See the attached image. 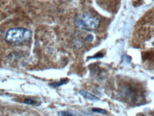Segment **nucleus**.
<instances>
[{"mask_svg":"<svg viewBox=\"0 0 154 116\" xmlns=\"http://www.w3.org/2000/svg\"><path fill=\"white\" fill-rule=\"evenodd\" d=\"M74 24L80 29L94 31L99 28L100 21L97 17L93 16L91 14L84 12L74 19Z\"/></svg>","mask_w":154,"mask_h":116,"instance_id":"nucleus-1","label":"nucleus"},{"mask_svg":"<svg viewBox=\"0 0 154 116\" xmlns=\"http://www.w3.org/2000/svg\"><path fill=\"white\" fill-rule=\"evenodd\" d=\"M32 37L31 31L24 28H14L9 29L7 32L5 41L7 43L19 44L26 42Z\"/></svg>","mask_w":154,"mask_h":116,"instance_id":"nucleus-2","label":"nucleus"},{"mask_svg":"<svg viewBox=\"0 0 154 116\" xmlns=\"http://www.w3.org/2000/svg\"><path fill=\"white\" fill-rule=\"evenodd\" d=\"M79 93L82 95L83 97H84L85 98H86V99L89 100H91V101H96V100H99V98H97L96 96H94V95L89 93L88 92L85 91V90H81Z\"/></svg>","mask_w":154,"mask_h":116,"instance_id":"nucleus-3","label":"nucleus"},{"mask_svg":"<svg viewBox=\"0 0 154 116\" xmlns=\"http://www.w3.org/2000/svg\"><path fill=\"white\" fill-rule=\"evenodd\" d=\"M66 83H68V80L67 79H64V80H62L59 82H57V83H54V84H51L50 86H52V87H58V86H60L61 85L63 84H66Z\"/></svg>","mask_w":154,"mask_h":116,"instance_id":"nucleus-4","label":"nucleus"},{"mask_svg":"<svg viewBox=\"0 0 154 116\" xmlns=\"http://www.w3.org/2000/svg\"><path fill=\"white\" fill-rule=\"evenodd\" d=\"M92 111L101 114H106V111L103 109H99V108H93V109H92Z\"/></svg>","mask_w":154,"mask_h":116,"instance_id":"nucleus-5","label":"nucleus"},{"mask_svg":"<svg viewBox=\"0 0 154 116\" xmlns=\"http://www.w3.org/2000/svg\"><path fill=\"white\" fill-rule=\"evenodd\" d=\"M58 115H63V116H72V115H74V114L71 113H69V112H65V111H62V112H59V113H58Z\"/></svg>","mask_w":154,"mask_h":116,"instance_id":"nucleus-6","label":"nucleus"},{"mask_svg":"<svg viewBox=\"0 0 154 116\" xmlns=\"http://www.w3.org/2000/svg\"><path fill=\"white\" fill-rule=\"evenodd\" d=\"M24 103L29 104V105H34V104L36 103V102L32 99H26L24 100Z\"/></svg>","mask_w":154,"mask_h":116,"instance_id":"nucleus-7","label":"nucleus"}]
</instances>
